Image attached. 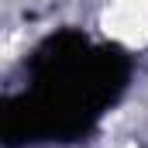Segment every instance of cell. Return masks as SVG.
I'll list each match as a JSON object with an SVG mask.
<instances>
[{"label": "cell", "mask_w": 148, "mask_h": 148, "mask_svg": "<svg viewBox=\"0 0 148 148\" xmlns=\"http://www.w3.org/2000/svg\"><path fill=\"white\" fill-rule=\"evenodd\" d=\"M103 31L131 48L148 45V0H114L103 14Z\"/></svg>", "instance_id": "1"}]
</instances>
